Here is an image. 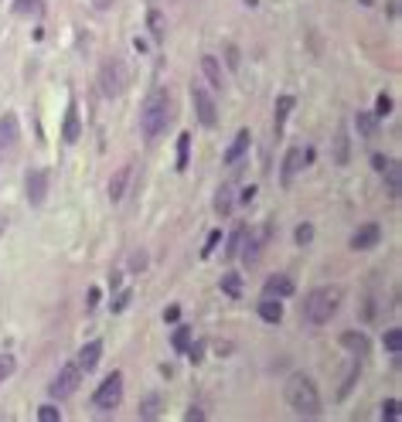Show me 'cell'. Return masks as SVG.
<instances>
[{
	"label": "cell",
	"mask_w": 402,
	"mask_h": 422,
	"mask_svg": "<svg viewBox=\"0 0 402 422\" xmlns=\"http://www.w3.org/2000/svg\"><path fill=\"white\" fill-rule=\"evenodd\" d=\"M171 116H174L171 92L167 89H153L147 96V102H143V109H140V133H143V140H157L167 130Z\"/></svg>",
	"instance_id": "6da1fadb"
},
{
	"label": "cell",
	"mask_w": 402,
	"mask_h": 422,
	"mask_svg": "<svg viewBox=\"0 0 402 422\" xmlns=\"http://www.w3.org/2000/svg\"><path fill=\"white\" fill-rule=\"evenodd\" d=\"M283 395H287V405L297 412V416H321V405H324L321 402V392H317L314 378L304 375V371L290 375Z\"/></svg>",
	"instance_id": "7a4b0ae2"
},
{
	"label": "cell",
	"mask_w": 402,
	"mask_h": 422,
	"mask_svg": "<svg viewBox=\"0 0 402 422\" xmlns=\"http://www.w3.org/2000/svg\"><path fill=\"white\" fill-rule=\"evenodd\" d=\"M341 300H345V293H341V287H321L314 289L310 296H307V307H304V320L314 327L327 324L338 310H341Z\"/></svg>",
	"instance_id": "3957f363"
},
{
	"label": "cell",
	"mask_w": 402,
	"mask_h": 422,
	"mask_svg": "<svg viewBox=\"0 0 402 422\" xmlns=\"http://www.w3.org/2000/svg\"><path fill=\"white\" fill-rule=\"evenodd\" d=\"M99 89L106 99H119L130 89V65L123 58H106L99 68Z\"/></svg>",
	"instance_id": "277c9868"
},
{
	"label": "cell",
	"mask_w": 402,
	"mask_h": 422,
	"mask_svg": "<svg viewBox=\"0 0 402 422\" xmlns=\"http://www.w3.org/2000/svg\"><path fill=\"white\" fill-rule=\"evenodd\" d=\"M266 242H269V225L242 231V263H246V266H256L263 249H266Z\"/></svg>",
	"instance_id": "5b68a950"
},
{
	"label": "cell",
	"mask_w": 402,
	"mask_h": 422,
	"mask_svg": "<svg viewBox=\"0 0 402 422\" xmlns=\"http://www.w3.org/2000/svg\"><path fill=\"white\" fill-rule=\"evenodd\" d=\"M93 402H96V409H102V412H110V409H116V405L123 402V375H119V371H113L106 382L99 385Z\"/></svg>",
	"instance_id": "8992f818"
},
{
	"label": "cell",
	"mask_w": 402,
	"mask_h": 422,
	"mask_svg": "<svg viewBox=\"0 0 402 422\" xmlns=\"http://www.w3.org/2000/svg\"><path fill=\"white\" fill-rule=\"evenodd\" d=\"M78 382H82V368L76 365V361H69L65 368H58V375H55V382H52V395L55 399H69V395H76L78 392Z\"/></svg>",
	"instance_id": "52a82bcc"
},
{
	"label": "cell",
	"mask_w": 402,
	"mask_h": 422,
	"mask_svg": "<svg viewBox=\"0 0 402 422\" xmlns=\"http://www.w3.org/2000/svg\"><path fill=\"white\" fill-rule=\"evenodd\" d=\"M310 160H314V150H310V147H290L287 157H283V167H280V181H283V184H293V177L304 171Z\"/></svg>",
	"instance_id": "ba28073f"
},
{
	"label": "cell",
	"mask_w": 402,
	"mask_h": 422,
	"mask_svg": "<svg viewBox=\"0 0 402 422\" xmlns=\"http://www.w3.org/2000/svg\"><path fill=\"white\" fill-rule=\"evenodd\" d=\"M191 99H194V113H198V123H201L205 130H215V126H218V106H215L211 92H205V89H198V85H194V89H191Z\"/></svg>",
	"instance_id": "9c48e42d"
},
{
	"label": "cell",
	"mask_w": 402,
	"mask_h": 422,
	"mask_svg": "<svg viewBox=\"0 0 402 422\" xmlns=\"http://www.w3.org/2000/svg\"><path fill=\"white\" fill-rule=\"evenodd\" d=\"M18 143H20V123H18V116L14 113H4L0 116V157L7 154H14L18 150Z\"/></svg>",
	"instance_id": "30bf717a"
},
{
	"label": "cell",
	"mask_w": 402,
	"mask_h": 422,
	"mask_svg": "<svg viewBox=\"0 0 402 422\" xmlns=\"http://www.w3.org/2000/svg\"><path fill=\"white\" fill-rule=\"evenodd\" d=\"M24 191H28V201H31L35 208H41L45 198H48V171H28Z\"/></svg>",
	"instance_id": "8fae6325"
},
{
	"label": "cell",
	"mask_w": 402,
	"mask_h": 422,
	"mask_svg": "<svg viewBox=\"0 0 402 422\" xmlns=\"http://www.w3.org/2000/svg\"><path fill=\"white\" fill-rule=\"evenodd\" d=\"M61 140H65V143H78V140H82V116H78V102H76V99L65 106V119H61Z\"/></svg>",
	"instance_id": "7c38bea8"
},
{
	"label": "cell",
	"mask_w": 402,
	"mask_h": 422,
	"mask_svg": "<svg viewBox=\"0 0 402 422\" xmlns=\"http://www.w3.org/2000/svg\"><path fill=\"white\" fill-rule=\"evenodd\" d=\"M379 242H382V225H375V222H365L362 229L351 235V249H358V252L375 249Z\"/></svg>",
	"instance_id": "4fadbf2b"
},
{
	"label": "cell",
	"mask_w": 402,
	"mask_h": 422,
	"mask_svg": "<svg viewBox=\"0 0 402 422\" xmlns=\"http://www.w3.org/2000/svg\"><path fill=\"white\" fill-rule=\"evenodd\" d=\"M99 358H102V344H99V341H89V344H85L82 351H78V361H76V365L82 368L85 375H89V371H96Z\"/></svg>",
	"instance_id": "5bb4252c"
},
{
	"label": "cell",
	"mask_w": 402,
	"mask_h": 422,
	"mask_svg": "<svg viewBox=\"0 0 402 422\" xmlns=\"http://www.w3.org/2000/svg\"><path fill=\"white\" fill-rule=\"evenodd\" d=\"M249 143H252V133H249V130H239L235 140H232L229 154H225V164H239V160L246 157V150H249Z\"/></svg>",
	"instance_id": "9a60e30c"
},
{
	"label": "cell",
	"mask_w": 402,
	"mask_h": 422,
	"mask_svg": "<svg viewBox=\"0 0 402 422\" xmlns=\"http://www.w3.org/2000/svg\"><path fill=\"white\" fill-rule=\"evenodd\" d=\"M201 72H205V78L211 82V89H222V82H225V78H222V61H218V58H215V55L201 58Z\"/></svg>",
	"instance_id": "2e32d148"
},
{
	"label": "cell",
	"mask_w": 402,
	"mask_h": 422,
	"mask_svg": "<svg viewBox=\"0 0 402 422\" xmlns=\"http://www.w3.org/2000/svg\"><path fill=\"white\" fill-rule=\"evenodd\" d=\"M259 317H263L266 324H280V320H283V303H280L276 296H266V300L259 303Z\"/></svg>",
	"instance_id": "e0dca14e"
},
{
	"label": "cell",
	"mask_w": 402,
	"mask_h": 422,
	"mask_svg": "<svg viewBox=\"0 0 402 422\" xmlns=\"http://www.w3.org/2000/svg\"><path fill=\"white\" fill-rule=\"evenodd\" d=\"M130 174H134V167H119V171H116V177L110 181V201H113V205H119V198H123V191H126V181H130Z\"/></svg>",
	"instance_id": "ac0fdd59"
},
{
	"label": "cell",
	"mask_w": 402,
	"mask_h": 422,
	"mask_svg": "<svg viewBox=\"0 0 402 422\" xmlns=\"http://www.w3.org/2000/svg\"><path fill=\"white\" fill-rule=\"evenodd\" d=\"M290 293H293V279L290 276L280 272V276H269L266 279V296H290Z\"/></svg>",
	"instance_id": "d6986e66"
},
{
	"label": "cell",
	"mask_w": 402,
	"mask_h": 422,
	"mask_svg": "<svg viewBox=\"0 0 402 422\" xmlns=\"http://www.w3.org/2000/svg\"><path fill=\"white\" fill-rule=\"evenodd\" d=\"M160 409H164V399L150 392V395L140 402V419H157V416H160Z\"/></svg>",
	"instance_id": "ffe728a7"
},
{
	"label": "cell",
	"mask_w": 402,
	"mask_h": 422,
	"mask_svg": "<svg viewBox=\"0 0 402 422\" xmlns=\"http://www.w3.org/2000/svg\"><path fill=\"white\" fill-rule=\"evenodd\" d=\"M348 157H351V143H348V130L341 126L338 136H334V160H338V164H348Z\"/></svg>",
	"instance_id": "44dd1931"
},
{
	"label": "cell",
	"mask_w": 402,
	"mask_h": 422,
	"mask_svg": "<svg viewBox=\"0 0 402 422\" xmlns=\"http://www.w3.org/2000/svg\"><path fill=\"white\" fill-rule=\"evenodd\" d=\"M341 344L348 347V351H355V354H368V337H365V334H355V330H348L345 337H341Z\"/></svg>",
	"instance_id": "7402d4cb"
},
{
	"label": "cell",
	"mask_w": 402,
	"mask_h": 422,
	"mask_svg": "<svg viewBox=\"0 0 402 422\" xmlns=\"http://www.w3.org/2000/svg\"><path fill=\"white\" fill-rule=\"evenodd\" d=\"M222 293L232 296V300L242 296V276H239V272H225V276H222Z\"/></svg>",
	"instance_id": "603a6c76"
},
{
	"label": "cell",
	"mask_w": 402,
	"mask_h": 422,
	"mask_svg": "<svg viewBox=\"0 0 402 422\" xmlns=\"http://www.w3.org/2000/svg\"><path fill=\"white\" fill-rule=\"evenodd\" d=\"M290 109H293V96H280V102H276V136L283 133V123H287V116H290Z\"/></svg>",
	"instance_id": "cb8c5ba5"
},
{
	"label": "cell",
	"mask_w": 402,
	"mask_h": 422,
	"mask_svg": "<svg viewBox=\"0 0 402 422\" xmlns=\"http://www.w3.org/2000/svg\"><path fill=\"white\" fill-rule=\"evenodd\" d=\"M188 154H191V136H177V171H188Z\"/></svg>",
	"instance_id": "d4e9b609"
},
{
	"label": "cell",
	"mask_w": 402,
	"mask_h": 422,
	"mask_svg": "<svg viewBox=\"0 0 402 422\" xmlns=\"http://www.w3.org/2000/svg\"><path fill=\"white\" fill-rule=\"evenodd\" d=\"M215 211H218L222 218H225V215H229V211H232V184H225L222 191L215 194Z\"/></svg>",
	"instance_id": "484cf974"
},
{
	"label": "cell",
	"mask_w": 402,
	"mask_h": 422,
	"mask_svg": "<svg viewBox=\"0 0 402 422\" xmlns=\"http://www.w3.org/2000/svg\"><path fill=\"white\" fill-rule=\"evenodd\" d=\"M171 344H174V351L188 354V347H191V330H188V327H177L174 337H171Z\"/></svg>",
	"instance_id": "4316f807"
},
{
	"label": "cell",
	"mask_w": 402,
	"mask_h": 422,
	"mask_svg": "<svg viewBox=\"0 0 402 422\" xmlns=\"http://www.w3.org/2000/svg\"><path fill=\"white\" fill-rule=\"evenodd\" d=\"M358 133H365V136H375V133H379V116L358 113Z\"/></svg>",
	"instance_id": "83f0119b"
},
{
	"label": "cell",
	"mask_w": 402,
	"mask_h": 422,
	"mask_svg": "<svg viewBox=\"0 0 402 422\" xmlns=\"http://www.w3.org/2000/svg\"><path fill=\"white\" fill-rule=\"evenodd\" d=\"M242 231H246V225H235V229L229 231V246H225V259H232V255H235V249H239V242H242Z\"/></svg>",
	"instance_id": "f1b7e54d"
},
{
	"label": "cell",
	"mask_w": 402,
	"mask_h": 422,
	"mask_svg": "<svg viewBox=\"0 0 402 422\" xmlns=\"http://www.w3.org/2000/svg\"><path fill=\"white\" fill-rule=\"evenodd\" d=\"M385 347H389V351H392V354H399V347H402V330L399 327H392V330H385Z\"/></svg>",
	"instance_id": "f546056e"
},
{
	"label": "cell",
	"mask_w": 402,
	"mask_h": 422,
	"mask_svg": "<svg viewBox=\"0 0 402 422\" xmlns=\"http://www.w3.org/2000/svg\"><path fill=\"white\" fill-rule=\"evenodd\" d=\"M14 368H18L14 354H0V382H4V378H11V375H14Z\"/></svg>",
	"instance_id": "4dcf8cb0"
},
{
	"label": "cell",
	"mask_w": 402,
	"mask_h": 422,
	"mask_svg": "<svg viewBox=\"0 0 402 422\" xmlns=\"http://www.w3.org/2000/svg\"><path fill=\"white\" fill-rule=\"evenodd\" d=\"M38 419L41 422H61V412H58V405H41Z\"/></svg>",
	"instance_id": "1f68e13d"
},
{
	"label": "cell",
	"mask_w": 402,
	"mask_h": 422,
	"mask_svg": "<svg viewBox=\"0 0 402 422\" xmlns=\"http://www.w3.org/2000/svg\"><path fill=\"white\" fill-rule=\"evenodd\" d=\"M293 239H297V246H310V239H314V225H297V235H293Z\"/></svg>",
	"instance_id": "d6a6232c"
},
{
	"label": "cell",
	"mask_w": 402,
	"mask_h": 422,
	"mask_svg": "<svg viewBox=\"0 0 402 422\" xmlns=\"http://www.w3.org/2000/svg\"><path fill=\"white\" fill-rule=\"evenodd\" d=\"M382 419L385 422H399V402H396V399H389V402L382 405Z\"/></svg>",
	"instance_id": "836d02e7"
},
{
	"label": "cell",
	"mask_w": 402,
	"mask_h": 422,
	"mask_svg": "<svg viewBox=\"0 0 402 422\" xmlns=\"http://www.w3.org/2000/svg\"><path fill=\"white\" fill-rule=\"evenodd\" d=\"M389 113H392V96H389V92H382V96H379V106H375V116H379V119H385Z\"/></svg>",
	"instance_id": "e575fe53"
},
{
	"label": "cell",
	"mask_w": 402,
	"mask_h": 422,
	"mask_svg": "<svg viewBox=\"0 0 402 422\" xmlns=\"http://www.w3.org/2000/svg\"><path fill=\"white\" fill-rule=\"evenodd\" d=\"M150 28L157 38H164V18H160V11H150Z\"/></svg>",
	"instance_id": "d590c367"
},
{
	"label": "cell",
	"mask_w": 402,
	"mask_h": 422,
	"mask_svg": "<svg viewBox=\"0 0 402 422\" xmlns=\"http://www.w3.org/2000/svg\"><path fill=\"white\" fill-rule=\"evenodd\" d=\"M218 242H222V231H211V235H208V242H205V249H201V259H208L211 249H215Z\"/></svg>",
	"instance_id": "8d00e7d4"
},
{
	"label": "cell",
	"mask_w": 402,
	"mask_h": 422,
	"mask_svg": "<svg viewBox=\"0 0 402 422\" xmlns=\"http://www.w3.org/2000/svg\"><path fill=\"white\" fill-rule=\"evenodd\" d=\"M143 266H147V252H134V255H130V269H134V272H140Z\"/></svg>",
	"instance_id": "74e56055"
},
{
	"label": "cell",
	"mask_w": 402,
	"mask_h": 422,
	"mask_svg": "<svg viewBox=\"0 0 402 422\" xmlns=\"http://www.w3.org/2000/svg\"><path fill=\"white\" fill-rule=\"evenodd\" d=\"M184 419H188V422H205V409H188V412H184Z\"/></svg>",
	"instance_id": "f35d334b"
},
{
	"label": "cell",
	"mask_w": 402,
	"mask_h": 422,
	"mask_svg": "<svg viewBox=\"0 0 402 422\" xmlns=\"http://www.w3.org/2000/svg\"><path fill=\"white\" fill-rule=\"evenodd\" d=\"M177 317H181V307H167V310H164V320H171V324H174Z\"/></svg>",
	"instance_id": "ab89813d"
},
{
	"label": "cell",
	"mask_w": 402,
	"mask_h": 422,
	"mask_svg": "<svg viewBox=\"0 0 402 422\" xmlns=\"http://www.w3.org/2000/svg\"><path fill=\"white\" fill-rule=\"evenodd\" d=\"M126 303H130V293H123V296H119V300H116V303H113V313H119V310L126 307Z\"/></svg>",
	"instance_id": "60d3db41"
},
{
	"label": "cell",
	"mask_w": 402,
	"mask_h": 422,
	"mask_svg": "<svg viewBox=\"0 0 402 422\" xmlns=\"http://www.w3.org/2000/svg\"><path fill=\"white\" fill-rule=\"evenodd\" d=\"M93 7H96V11H110V7H113V0H93Z\"/></svg>",
	"instance_id": "b9f144b4"
},
{
	"label": "cell",
	"mask_w": 402,
	"mask_h": 422,
	"mask_svg": "<svg viewBox=\"0 0 402 422\" xmlns=\"http://www.w3.org/2000/svg\"><path fill=\"white\" fill-rule=\"evenodd\" d=\"M252 194H256V188H246V191H242V205H249Z\"/></svg>",
	"instance_id": "7bdbcfd3"
},
{
	"label": "cell",
	"mask_w": 402,
	"mask_h": 422,
	"mask_svg": "<svg viewBox=\"0 0 402 422\" xmlns=\"http://www.w3.org/2000/svg\"><path fill=\"white\" fill-rule=\"evenodd\" d=\"M4 225H7V222H4V215H0V231H4Z\"/></svg>",
	"instance_id": "ee69618b"
}]
</instances>
